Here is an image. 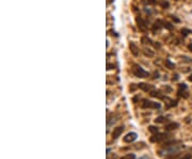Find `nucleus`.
Wrapping results in <instances>:
<instances>
[{
	"mask_svg": "<svg viewBox=\"0 0 192 159\" xmlns=\"http://www.w3.org/2000/svg\"><path fill=\"white\" fill-rule=\"evenodd\" d=\"M132 74L136 77H138V78H148V77H151V74L148 72L144 71L141 66L137 64H135L132 66Z\"/></svg>",
	"mask_w": 192,
	"mask_h": 159,
	"instance_id": "nucleus-1",
	"label": "nucleus"
},
{
	"mask_svg": "<svg viewBox=\"0 0 192 159\" xmlns=\"http://www.w3.org/2000/svg\"><path fill=\"white\" fill-rule=\"evenodd\" d=\"M142 108L143 109H160L161 105L159 103H156V102L143 99V102H142Z\"/></svg>",
	"mask_w": 192,
	"mask_h": 159,
	"instance_id": "nucleus-2",
	"label": "nucleus"
},
{
	"mask_svg": "<svg viewBox=\"0 0 192 159\" xmlns=\"http://www.w3.org/2000/svg\"><path fill=\"white\" fill-rule=\"evenodd\" d=\"M180 147H181V146H180V145H178V143H176V144H173V145H170V146H168V148H166V150H160L159 155L161 156V155H170V154L177 153L178 150H179Z\"/></svg>",
	"mask_w": 192,
	"mask_h": 159,
	"instance_id": "nucleus-3",
	"label": "nucleus"
},
{
	"mask_svg": "<svg viewBox=\"0 0 192 159\" xmlns=\"http://www.w3.org/2000/svg\"><path fill=\"white\" fill-rule=\"evenodd\" d=\"M136 24L138 29L141 31V32H146L147 30V25H146V21L141 17V16H137L136 17Z\"/></svg>",
	"mask_w": 192,
	"mask_h": 159,
	"instance_id": "nucleus-4",
	"label": "nucleus"
},
{
	"mask_svg": "<svg viewBox=\"0 0 192 159\" xmlns=\"http://www.w3.org/2000/svg\"><path fill=\"white\" fill-rule=\"evenodd\" d=\"M168 137H169L168 133H154L153 137H151L149 141L153 142V143H156V142H160V141H163V140H166Z\"/></svg>",
	"mask_w": 192,
	"mask_h": 159,
	"instance_id": "nucleus-5",
	"label": "nucleus"
},
{
	"mask_svg": "<svg viewBox=\"0 0 192 159\" xmlns=\"http://www.w3.org/2000/svg\"><path fill=\"white\" fill-rule=\"evenodd\" d=\"M128 47H129V50H130V53H131V55H132L133 57H136V58H138V57L140 56V48L137 46L133 42H130L129 43V45H128Z\"/></svg>",
	"mask_w": 192,
	"mask_h": 159,
	"instance_id": "nucleus-6",
	"label": "nucleus"
},
{
	"mask_svg": "<svg viewBox=\"0 0 192 159\" xmlns=\"http://www.w3.org/2000/svg\"><path fill=\"white\" fill-rule=\"evenodd\" d=\"M137 138H138L137 133L131 131V133H128L127 135L125 136L124 138H123V141H124L125 143H132L133 141H136Z\"/></svg>",
	"mask_w": 192,
	"mask_h": 159,
	"instance_id": "nucleus-7",
	"label": "nucleus"
},
{
	"mask_svg": "<svg viewBox=\"0 0 192 159\" xmlns=\"http://www.w3.org/2000/svg\"><path fill=\"white\" fill-rule=\"evenodd\" d=\"M137 86H138V88H139V89H141L142 91L147 92V93H151V92L153 91V90H155L154 86H152V84H148V83H145V82L138 83Z\"/></svg>",
	"mask_w": 192,
	"mask_h": 159,
	"instance_id": "nucleus-8",
	"label": "nucleus"
},
{
	"mask_svg": "<svg viewBox=\"0 0 192 159\" xmlns=\"http://www.w3.org/2000/svg\"><path fill=\"white\" fill-rule=\"evenodd\" d=\"M161 29H162V23H161V19H157V21L154 23L153 27H152V32H153L154 34H156V33Z\"/></svg>",
	"mask_w": 192,
	"mask_h": 159,
	"instance_id": "nucleus-9",
	"label": "nucleus"
},
{
	"mask_svg": "<svg viewBox=\"0 0 192 159\" xmlns=\"http://www.w3.org/2000/svg\"><path fill=\"white\" fill-rule=\"evenodd\" d=\"M123 131H124V126H118V127H116V128H114L112 131V138L118 139V137L123 133Z\"/></svg>",
	"mask_w": 192,
	"mask_h": 159,
	"instance_id": "nucleus-10",
	"label": "nucleus"
},
{
	"mask_svg": "<svg viewBox=\"0 0 192 159\" xmlns=\"http://www.w3.org/2000/svg\"><path fill=\"white\" fill-rule=\"evenodd\" d=\"M178 127H179V124L175 123V122H171V123H169L166 125V130H175V129H177Z\"/></svg>",
	"mask_w": 192,
	"mask_h": 159,
	"instance_id": "nucleus-11",
	"label": "nucleus"
},
{
	"mask_svg": "<svg viewBox=\"0 0 192 159\" xmlns=\"http://www.w3.org/2000/svg\"><path fill=\"white\" fill-rule=\"evenodd\" d=\"M141 43H142V44H144V45H152V46H153L154 41H152V40L148 38V36L143 35L141 38Z\"/></svg>",
	"mask_w": 192,
	"mask_h": 159,
	"instance_id": "nucleus-12",
	"label": "nucleus"
},
{
	"mask_svg": "<svg viewBox=\"0 0 192 159\" xmlns=\"http://www.w3.org/2000/svg\"><path fill=\"white\" fill-rule=\"evenodd\" d=\"M143 53H144V56L147 57V58H154V57H155V53L152 51L149 48L145 47L144 49H143Z\"/></svg>",
	"mask_w": 192,
	"mask_h": 159,
	"instance_id": "nucleus-13",
	"label": "nucleus"
},
{
	"mask_svg": "<svg viewBox=\"0 0 192 159\" xmlns=\"http://www.w3.org/2000/svg\"><path fill=\"white\" fill-rule=\"evenodd\" d=\"M163 63L166 65V67L169 68V70H174L175 68V64L173 62L170 61V60H163Z\"/></svg>",
	"mask_w": 192,
	"mask_h": 159,
	"instance_id": "nucleus-14",
	"label": "nucleus"
},
{
	"mask_svg": "<svg viewBox=\"0 0 192 159\" xmlns=\"http://www.w3.org/2000/svg\"><path fill=\"white\" fill-rule=\"evenodd\" d=\"M161 23H162V28H164V29H166V30H173V25L172 24H170L169 21H161Z\"/></svg>",
	"mask_w": 192,
	"mask_h": 159,
	"instance_id": "nucleus-15",
	"label": "nucleus"
},
{
	"mask_svg": "<svg viewBox=\"0 0 192 159\" xmlns=\"http://www.w3.org/2000/svg\"><path fill=\"white\" fill-rule=\"evenodd\" d=\"M148 130H149L152 133H159V129H158V127H157V126H149V127H148Z\"/></svg>",
	"mask_w": 192,
	"mask_h": 159,
	"instance_id": "nucleus-16",
	"label": "nucleus"
},
{
	"mask_svg": "<svg viewBox=\"0 0 192 159\" xmlns=\"http://www.w3.org/2000/svg\"><path fill=\"white\" fill-rule=\"evenodd\" d=\"M179 156V152H177V153H174V154H170V155H168V157L164 159H176L177 157Z\"/></svg>",
	"mask_w": 192,
	"mask_h": 159,
	"instance_id": "nucleus-17",
	"label": "nucleus"
},
{
	"mask_svg": "<svg viewBox=\"0 0 192 159\" xmlns=\"http://www.w3.org/2000/svg\"><path fill=\"white\" fill-rule=\"evenodd\" d=\"M190 33H192L191 30L186 29V28H183V29H181V34H183V36H187L188 34H190Z\"/></svg>",
	"mask_w": 192,
	"mask_h": 159,
	"instance_id": "nucleus-18",
	"label": "nucleus"
},
{
	"mask_svg": "<svg viewBox=\"0 0 192 159\" xmlns=\"http://www.w3.org/2000/svg\"><path fill=\"white\" fill-rule=\"evenodd\" d=\"M121 159H136V155L135 154H127V155L122 157Z\"/></svg>",
	"mask_w": 192,
	"mask_h": 159,
	"instance_id": "nucleus-19",
	"label": "nucleus"
},
{
	"mask_svg": "<svg viewBox=\"0 0 192 159\" xmlns=\"http://www.w3.org/2000/svg\"><path fill=\"white\" fill-rule=\"evenodd\" d=\"M166 121V119L164 118V116H159V118H157L156 120H155L156 123H164Z\"/></svg>",
	"mask_w": 192,
	"mask_h": 159,
	"instance_id": "nucleus-20",
	"label": "nucleus"
},
{
	"mask_svg": "<svg viewBox=\"0 0 192 159\" xmlns=\"http://www.w3.org/2000/svg\"><path fill=\"white\" fill-rule=\"evenodd\" d=\"M181 60H183V62H187V63H189V62H192V59H191V58H189V57H187V56H181Z\"/></svg>",
	"mask_w": 192,
	"mask_h": 159,
	"instance_id": "nucleus-21",
	"label": "nucleus"
},
{
	"mask_svg": "<svg viewBox=\"0 0 192 159\" xmlns=\"http://www.w3.org/2000/svg\"><path fill=\"white\" fill-rule=\"evenodd\" d=\"M153 46H154V48H156V49H161V45H160V43H158V42H154V44H153Z\"/></svg>",
	"mask_w": 192,
	"mask_h": 159,
	"instance_id": "nucleus-22",
	"label": "nucleus"
},
{
	"mask_svg": "<svg viewBox=\"0 0 192 159\" xmlns=\"http://www.w3.org/2000/svg\"><path fill=\"white\" fill-rule=\"evenodd\" d=\"M114 67H115V65L114 64H111V63H107V70H114Z\"/></svg>",
	"mask_w": 192,
	"mask_h": 159,
	"instance_id": "nucleus-23",
	"label": "nucleus"
},
{
	"mask_svg": "<svg viewBox=\"0 0 192 159\" xmlns=\"http://www.w3.org/2000/svg\"><path fill=\"white\" fill-rule=\"evenodd\" d=\"M192 156L190 155V154H186V155H183V156H181L179 159H191Z\"/></svg>",
	"mask_w": 192,
	"mask_h": 159,
	"instance_id": "nucleus-24",
	"label": "nucleus"
},
{
	"mask_svg": "<svg viewBox=\"0 0 192 159\" xmlns=\"http://www.w3.org/2000/svg\"><path fill=\"white\" fill-rule=\"evenodd\" d=\"M161 6H162V8H168L169 3L166 2V1H162V2H161Z\"/></svg>",
	"mask_w": 192,
	"mask_h": 159,
	"instance_id": "nucleus-25",
	"label": "nucleus"
},
{
	"mask_svg": "<svg viewBox=\"0 0 192 159\" xmlns=\"http://www.w3.org/2000/svg\"><path fill=\"white\" fill-rule=\"evenodd\" d=\"M153 78L154 79H158V78H159V73H158V72H155V73H154Z\"/></svg>",
	"mask_w": 192,
	"mask_h": 159,
	"instance_id": "nucleus-26",
	"label": "nucleus"
},
{
	"mask_svg": "<svg viewBox=\"0 0 192 159\" xmlns=\"http://www.w3.org/2000/svg\"><path fill=\"white\" fill-rule=\"evenodd\" d=\"M163 90H166V92H171V91H172V89L170 88V87H168V86L164 87V88H163Z\"/></svg>",
	"mask_w": 192,
	"mask_h": 159,
	"instance_id": "nucleus-27",
	"label": "nucleus"
},
{
	"mask_svg": "<svg viewBox=\"0 0 192 159\" xmlns=\"http://www.w3.org/2000/svg\"><path fill=\"white\" fill-rule=\"evenodd\" d=\"M171 18L175 21V23H179V19H178V18H176L175 16H171Z\"/></svg>",
	"mask_w": 192,
	"mask_h": 159,
	"instance_id": "nucleus-28",
	"label": "nucleus"
},
{
	"mask_svg": "<svg viewBox=\"0 0 192 159\" xmlns=\"http://www.w3.org/2000/svg\"><path fill=\"white\" fill-rule=\"evenodd\" d=\"M188 80H189V81H191V82H192V75H190V76L188 77Z\"/></svg>",
	"mask_w": 192,
	"mask_h": 159,
	"instance_id": "nucleus-29",
	"label": "nucleus"
},
{
	"mask_svg": "<svg viewBox=\"0 0 192 159\" xmlns=\"http://www.w3.org/2000/svg\"><path fill=\"white\" fill-rule=\"evenodd\" d=\"M177 79H178V75L175 74V75H174V80H177Z\"/></svg>",
	"mask_w": 192,
	"mask_h": 159,
	"instance_id": "nucleus-30",
	"label": "nucleus"
},
{
	"mask_svg": "<svg viewBox=\"0 0 192 159\" xmlns=\"http://www.w3.org/2000/svg\"><path fill=\"white\" fill-rule=\"evenodd\" d=\"M139 159H148V157H146V156H142V157H140Z\"/></svg>",
	"mask_w": 192,
	"mask_h": 159,
	"instance_id": "nucleus-31",
	"label": "nucleus"
},
{
	"mask_svg": "<svg viewBox=\"0 0 192 159\" xmlns=\"http://www.w3.org/2000/svg\"><path fill=\"white\" fill-rule=\"evenodd\" d=\"M110 152H111V150H110V148H107V155H109Z\"/></svg>",
	"mask_w": 192,
	"mask_h": 159,
	"instance_id": "nucleus-32",
	"label": "nucleus"
},
{
	"mask_svg": "<svg viewBox=\"0 0 192 159\" xmlns=\"http://www.w3.org/2000/svg\"><path fill=\"white\" fill-rule=\"evenodd\" d=\"M189 49L192 51V44H190V45H189Z\"/></svg>",
	"mask_w": 192,
	"mask_h": 159,
	"instance_id": "nucleus-33",
	"label": "nucleus"
}]
</instances>
